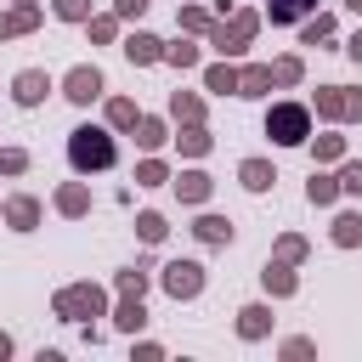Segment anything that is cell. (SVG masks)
<instances>
[{
	"label": "cell",
	"instance_id": "d6986e66",
	"mask_svg": "<svg viewBox=\"0 0 362 362\" xmlns=\"http://www.w3.org/2000/svg\"><path fill=\"white\" fill-rule=\"evenodd\" d=\"M266 288H272V294H294V277H288L283 266H266Z\"/></svg>",
	"mask_w": 362,
	"mask_h": 362
},
{
	"label": "cell",
	"instance_id": "52a82bcc",
	"mask_svg": "<svg viewBox=\"0 0 362 362\" xmlns=\"http://www.w3.org/2000/svg\"><path fill=\"white\" fill-rule=\"evenodd\" d=\"M249 34H255V17L243 11V17H232V28H215V51H238Z\"/></svg>",
	"mask_w": 362,
	"mask_h": 362
},
{
	"label": "cell",
	"instance_id": "277c9868",
	"mask_svg": "<svg viewBox=\"0 0 362 362\" xmlns=\"http://www.w3.org/2000/svg\"><path fill=\"white\" fill-rule=\"evenodd\" d=\"M317 107H322L328 119H356V113H362V90H339V85H328V90H317Z\"/></svg>",
	"mask_w": 362,
	"mask_h": 362
},
{
	"label": "cell",
	"instance_id": "4316f807",
	"mask_svg": "<svg viewBox=\"0 0 362 362\" xmlns=\"http://www.w3.org/2000/svg\"><path fill=\"white\" fill-rule=\"evenodd\" d=\"M339 187H345V192H362V164H345V170H339Z\"/></svg>",
	"mask_w": 362,
	"mask_h": 362
},
{
	"label": "cell",
	"instance_id": "74e56055",
	"mask_svg": "<svg viewBox=\"0 0 362 362\" xmlns=\"http://www.w3.org/2000/svg\"><path fill=\"white\" fill-rule=\"evenodd\" d=\"M351 57H356V62H362V34H356V40H351Z\"/></svg>",
	"mask_w": 362,
	"mask_h": 362
},
{
	"label": "cell",
	"instance_id": "e0dca14e",
	"mask_svg": "<svg viewBox=\"0 0 362 362\" xmlns=\"http://www.w3.org/2000/svg\"><path fill=\"white\" fill-rule=\"evenodd\" d=\"M334 238L339 243H362V215H339L334 221Z\"/></svg>",
	"mask_w": 362,
	"mask_h": 362
},
{
	"label": "cell",
	"instance_id": "f546056e",
	"mask_svg": "<svg viewBox=\"0 0 362 362\" xmlns=\"http://www.w3.org/2000/svg\"><path fill=\"white\" fill-rule=\"evenodd\" d=\"M204 107H198V96H175V119H198Z\"/></svg>",
	"mask_w": 362,
	"mask_h": 362
},
{
	"label": "cell",
	"instance_id": "e575fe53",
	"mask_svg": "<svg viewBox=\"0 0 362 362\" xmlns=\"http://www.w3.org/2000/svg\"><path fill=\"white\" fill-rule=\"evenodd\" d=\"M317 158H339V136H322L317 141Z\"/></svg>",
	"mask_w": 362,
	"mask_h": 362
},
{
	"label": "cell",
	"instance_id": "603a6c76",
	"mask_svg": "<svg viewBox=\"0 0 362 362\" xmlns=\"http://www.w3.org/2000/svg\"><path fill=\"white\" fill-rule=\"evenodd\" d=\"M136 141H141V147H158V141H164V124H158V119H141V136H136Z\"/></svg>",
	"mask_w": 362,
	"mask_h": 362
},
{
	"label": "cell",
	"instance_id": "8992f818",
	"mask_svg": "<svg viewBox=\"0 0 362 362\" xmlns=\"http://www.w3.org/2000/svg\"><path fill=\"white\" fill-rule=\"evenodd\" d=\"M90 96H102V74L96 68H74L68 74V102H90Z\"/></svg>",
	"mask_w": 362,
	"mask_h": 362
},
{
	"label": "cell",
	"instance_id": "44dd1931",
	"mask_svg": "<svg viewBox=\"0 0 362 362\" xmlns=\"http://www.w3.org/2000/svg\"><path fill=\"white\" fill-rule=\"evenodd\" d=\"M334 192H339V187H334L328 175H311V204H334Z\"/></svg>",
	"mask_w": 362,
	"mask_h": 362
},
{
	"label": "cell",
	"instance_id": "7a4b0ae2",
	"mask_svg": "<svg viewBox=\"0 0 362 362\" xmlns=\"http://www.w3.org/2000/svg\"><path fill=\"white\" fill-rule=\"evenodd\" d=\"M305 130H311V113H305L300 102H283V107H272V113H266V136H272V141H283V147L305 141Z\"/></svg>",
	"mask_w": 362,
	"mask_h": 362
},
{
	"label": "cell",
	"instance_id": "f35d334b",
	"mask_svg": "<svg viewBox=\"0 0 362 362\" xmlns=\"http://www.w3.org/2000/svg\"><path fill=\"white\" fill-rule=\"evenodd\" d=\"M351 6H356V11H362V0H351Z\"/></svg>",
	"mask_w": 362,
	"mask_h": 362
},
{
	"label": "cell",
	"instance_id": "8d00e7d4",
	"mask_svg": "<svg viewBox=\"0 0 362 362\" xmlns=\"http://www.w3.org/2000/svg\"><path fill=\"white\" fill-rule=\"evenodd\" d=\"M141 6H147V0H119V17H136Z\"/></svg>",
	"mask_w": 362,
	"mask_h": 362
},
{
	"label": "cell",
	"instance_id": "1f68e13d",
	"mask_svg": "<svg viewBox=\"0 0 362 362\" xmlns=\"http://www.w3.org/2000/svg\"><path fill=\"white\" fill-rule=\"evenodd\" d=\"M119 288H124V294H141L147 277H141V272H119Z\"/></svg>",
	"mask_w": 362,
	"mask_h": 362
},
{
	"label": "cell",
	"instance_id": "5b68a950",
	"mask_svg": "<svg viewBox=\"0 0 362 362\" xmlns=\"http://www.w3.org/2000/svg\"><path fill=\"white\" fill-rule=\"evenodd\" d=\"M57 311H62V317H85V311L96 317V311H102V294H96L90 283H79V288H62V294H57Z\"/></svg>",
	"mask_w": 362,
	"mask_h": 362
},
{
	"label": "cell",
	"instance_id": "83f0119b",
	"mask_svg": "<svg viewBox=\"0 0 362 362\" xmlns=\"http://www.w3.org/2000/svg\"><path fill=\"white\" fill-rule=\"evenodd\" d=\"M85 11H90V0H57V17H74V23H79Z\"/></svg>",
	"mask_w": 362,
	"mask_h": 362
},
{
	"label": "cell",
	"instance_id": "d590c367",
	"mask_svg": "<svg viewBox=\"0 0 362 362\" xmlns=\"http://www.w3.org/2000/svg\"><path fill=\"white\" fill-rule=\"evenodd\" d=\"M23 164H28V158H23V153H0V170H6V175H17V170H23Z\"/></svg>",
	"mask_w": 362,
	"mask_h": 362
},
{
	"label": "cell",
	"instance_id": "7c38bea8",
	"mask_svg": "<svg viewBox=\"0 0 362 362\" xmlns=\"http://www.w3.org/2000/svg\"><path fill=\"white\" fill-rule=\"evenodd\" d=\"M272 85V68H249V74H238V96H260Z\"/></svg>",
	"mask_w": 362,
	"mask_h": 362
},
{
	"label": "cell",
	"instance_id": "cb8c5ba5",
	"mask_svg": "<svg viewBox=\"0 0 362 362\" xmlns=\"http://www.w3.org/2000/svg\"><path fill=\"white\" fill-rule=\"evenodd\" d=\"M57 204H62L68 215H85V192H79V187H62V198H57Z\"/></svg>",
	"mask_w": 362,
	"mask_h": 362
},
{
	"label": "cell",
	"instance_id": "5bb4252c",
	"mask_svg": "<svg viewBox=\"0 0 362 362\" xmlns=\"http://www.w3.org/2000/svg\"><path fill=\"white\" fill-rule=\"evenodd\" d=\"M34 23H40V11H34V6H23V11L0 17V40H6V34H23V28H34Z\"/></svg>",
	"mask_w": 362,
	"mask_h": 362
},
{
	"label": "cell",
	"instance_id": "7402d4cb",
	"mask_svg": "<svg viewBox=\"0 0 362 362\" xmlns=\"http://www.w3.org/2000/svg\"><path fill=\"white\" fill-rule=\"evenodd\" d=\"M209 90H238V74L232 68H209Z\"/></svg>",
	"mask_w": 362,
	"mask_h": 362
},
{
	"label": "cell",
	"instance_id": "3957f363",
	"mask_svg": "<svg viewBox=\"0 0 362 362\" xmlns=\"http://www.w3.org/2000/svg\"><path fill=\"white\" fill-rule=\"evenodd\" d=\"M164 288H170L175 300H192V294L204 288V266H198V260H175V266L164 272Z\"/></svg>",
	"mask_w": 362,
	"mask_h": 362
},
{
	"label": "cell",
	"instance_id": "9a60e30c",
	"mask_svg": "<svg viewBox=\"0 0 362 362\" xmlns=\"http://www.w3.org/2000/svg\"><path fill=\"white\" fill-rule=\"evenodd\" d=\"M198 238H204V243H226V238H232V226H226L221 215H204V221H198Z\"/></svg>",
	"mask_w": 362,
	"mask_h": 362
},
{
	"label": "cell",
	"instance_id": "30bf717a",
	"mask_svg": "<svg viewBox=\"0 0 362 362\" xmlns=\"http://www.w3.org/2000/svg\"><path fill=\"white\" fill-rule=\"evenodd\" d=\"M317 0H272V23H300Z\"/></svg>",
	"mask_w": 362,
	"mask_h": 362
},
{
	"label": "cell",
	"instance_id": "2e32d148",
	"mask_svg": "<svg viewBox=\"0 0 362 362\" xmlns=\"http://www.w3.org/2000/svg\"><path fill=\"white\" fill-rule=\"evenodd\" d=\"M175 187H181V198H187V204H198V198L209 192V175H198V170H192V175H181Z\"/></svg>",
	"mask_w": 362,
	"mask_h": 362
},
{
	"label": "cell",
	"instance_id": "6da1fadb",
	"mask_svg": "<svg viewBox=\"0 0 362 362\" xmlns=\"http://www.w3.org/2000/svg\"><path fill=\"white\" fill-rule=\"evenodd\" d=\"M68 164H74L79 175L113 170V164H119V141H113L107 130H96V124H79V130L68 136Z\"/></svg>",
	"mask_w": 362,
	"mask_h": 362
},
{
	"label": "cell",
	"instance_id": "ffe728a7",
	"mask_svg": "<svg viewBox=\"0 0 362 362\" xmlns=\"http://www.w3.org/2000/svg\"><path fill=\"white\" fill-rule=\"evenodd\" d=\"M238 328H243V334H249V339H260V334H266V311H260V305H249V311H243V322H238Z\"/></svg>",
	"mask_w": 362,
	"mask_h": 362
},
{
	"label": "cell",
	"instance_id": "ac0fdd59",
	"mask_svg": "<svg viewBox=\"0 0 362 362\" xmlns=\"http://www.w3.org/2000/svg\"><path fill=\"white\" fill-rule=\"evenodd\" d=\"M141 317H147V311H141V294H130V300L119 305V328H141Z\"/></svg>",
	"mask_w": 362,
	"mask_h": 362
},
{
	"label": "cell",
	"instance_id": "484cf974",
	"mask_svg": "<svg viewBox=\"0 0 362 362\" xmlns=\"http://www.w3.org/2000/svg\"><path fill=\"white\" fill-rule=\"evenodd\" d=\"M136 226H141V238H147V243H158V238H164V221H158V215H141Z\"/></svg>",
	"mask_w": 362,
	"mask_h": 362
},
{
	"label": "cell",
	"instance_id": "4fadbf2b",
	"mask_svg": "<svg viewBox=\"0 0 362 362\" xmlns=\"http://www.w3.org/2000/svg\"><path fill=\"white\" fill-rule=\"evenodd\" d=\"M272 181H277V175H272V164H260V158H249V164H243V187H255V192H266Z\"/></svg>",
	"mask_w": 362,
	"mask_h": 362
},
{
	"label": "cell",
	"instance_id": "f1b7e54d",
	"mask_svg": "<svg viewBox=\"0 0 362 362\" xmlns=\"http://www.w3.org/2000/svg\"><path fill=\"white\" fill-rule=\"evenodd\" d=\"M272 79H283V85H294V79H300V62H294V57H288V62H277V68H272Z\"/></svg>",
	"mask_w": 362,
	"mask_h": 362
},
{
	"label": "cell",
	"instance_id": "d4e9b609",
	"mask_svg": "<svg viewBox=\"0 0 362 362\" xmlns=\"http://www.w3.org/2000/svg\"><path fill=\"white\" fill-rule=\"evenodd\" d=\"M107 119H113V124H136V102H113Z\"/></svg>",
	"mask_w": 362,
	"mask_h": 362
},
{
	"label": "cell",
	"instance_id": "d6a6232c",
	"mask_svg": "<svg viewBox=\"0 0 362 362\" xmlns=\"http://www.w3.org/2000/svg\"><path fill=\"white\" fill-rule=\"evenodd\" d=\"M170 62H181V68H192V62H198V51H192V45H170Z\"/></svg>",
	"mask_w": 362,
	"mask_h": 362
},
{
	"label": "cell",
	"instance_id": "4dcf8cb0",
	"mask_svg": "<svg viewBox=\"0 0 362 362\" xmlns=\"http://www.w3.org/2000/svg\"><path fill=\"white\" fill-rule=\"evenodd\" d=\"M136 181H141V187H158V181H164V164H141Z\"/></svg>",
	"mask_w": 362,
	"mask_h": 362
},
{
	"label": "cell",
	"instance_id": "ba28073f",
	"mask_svg": "<svg viewBox=\"0 0 362 362\" xmlns=\"http://www.w3.org/2000/svg\"><path fill=\"white\" fill-rule=\"evenodd\" d=\"M45 90H51V85H45V74H34V68H28V74H17V102H23V107H34Z\"/></svg>",
	"mask_w": 362,
	"mask_h": 362
},
{
	"label": "cell",
	"instance_id": "9c48e42d",
	"mask_svg": "<svg viewBox=\"0 0 362 362\" xmlns=\"http://www.w3.org/2000/svg\"><path fill=\"white\" fill-rule=\"evenodd\" d=\"M6 221H11L17 232H28V226L40 221V204H34V198H11V204H6Z\"/></svg>",
	"mask_w": 362,
	"mask_h": 362
},
{
	"label": "cell",
	"instance_id": "8fae6325",
	"mask_svg": "<svg viewBox=\"0 0 362 362\" xmlns=\"http://www.w3.org/2000/svg\"><path fill=\"white\" fill-rule=\"evenodd\" d=\"M124 57H130V62H153V57H158V40H153V34H136V40H124Z\"/></svg>",
	"mask_w": 362,
	"mask_h": 362
},
{
	"label": "cell",
	"instance_id": "836d02e7",
	"mask_svg": "<svg viewBox=\"0 0 362 362\" xmlns=\"http://www.w3.org/2000/svg\"><path fill=\"white\" fill-rule=\"evenodd\" d=\"M181 147H187V153H204V147H209V136H204V130H187V136H181Z\"/></svg>",
	"mask_w": 362,
	"mask_h": 362
}]
</instances>
